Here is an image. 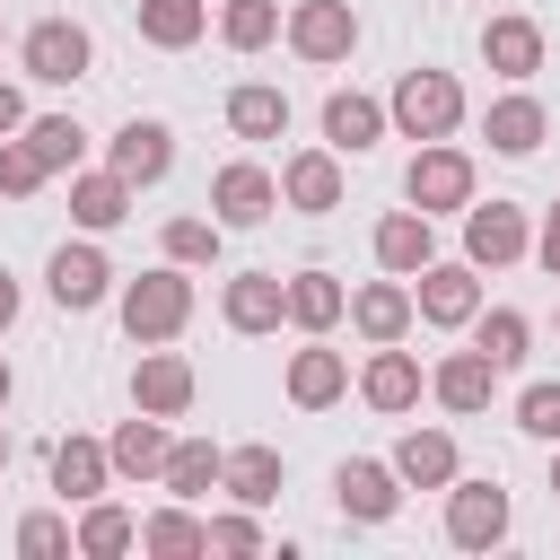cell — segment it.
I'll list each match as a JSON object with an SVG mask.
<instances>
[{
  "mask_svg": "<svg viewBox=\"0 0 560 560\" xmlns=\"http://www.w3.org/2000/svg\"><path fill=\"white\" fill-rule=\"evenodd\" d=\"M9 455H18V438H9V429H0V472H9Z\"/></svg>",
  "mask_w": 560,
  "mask_h": 560,
  "instance_id": "cell-47",
  "label": "cell"
},
{
  "mask_svg": "<svg viewBox=\"0 0 560 560\" xmlns=\"http://www.w3.org/2000/svg\"><path fill=\"white\" fill-rule=\"evenodd\" d=\"M44 280H52V306H70V315H88V306H105V289H114V262H105L96 245H61Z\"/></svg>",
  "mask_w": 560,
  "mask_h": 560,
  "instance_id": "cell-14",
  "label": "cell"
},
{
  "mask_svg": "<svg viewBox=\"0 0 560 560\" xmlns=\"http://www.w3.org/2000/svg\"><path fill=\"white\" fill-rule=\"evenodd\" d=\"M219 464H228V455H219L210 438H175V446H166V472H158V481H166L175 499H201V490H219Z\"/></svg>",
  "mask_w": 560,
  "mask_h": 560,
  "instance_id": "cell-34",
  "label": "cell"
},
{
  "mask_svg": "<svg viewBox=\"0 0 560 560\" xmlns=\"http://www.w3.org/2000/svg\"><path fill=\"white\" fill-rule=\"evenodd\" d=\"M446 542H464V551L508 542V490L499 481H446Z\"/></svg>",
  "mask_w": 560,
  "mask_h": 560,
  "instance_id": "cell-9",
  "label": "cell"
},
{
  "mask_svg": "<svg viewBox=\"0 0 560 560\" xmlns=\"http://www.w3.org/2000/svg\"><path fill=\"white\" fill-rule=\"evenodd\" d=\"M481 61H490L499 79H534V70H542V26H534V18H490V26H481Z\"/></svg>",
  "mask_w": 560,
  "mask_h": 560,
  "instance_id": "cell-20",
  "label": "cell"
},
{
  "mask_svg": "<svg viewBox=\"0 0 560 560\" xmlns=\"http://www.w3.org/2000/svg\"><path fill=\"white\" fill-rule=\"evenodd\" d=\"M359 394H368V411H411V402H420V359H411V350H394V341H376V359H368Z\"/></svg>",
  "mask_w": 560,
  "mask_h": 560,
  "instance_id": "cell-23",
  "label": "cell"
},
{
  "mask_svg": "<svg viewBox=\"0 0 560 560\" xmlns=\"http://www.w3.org/2000/svg\"><path fill=\"white\" fill-rule=\"evenodd\" d=\"M219 490H228L236 508H271V499H280V446H236V455L219 464Z\"/></svg>",
  "mask_w": 560,
  "mask_h": 560,
  "instance_id": "cell-29",
  "label": "cell"
},
{
  "mask_svg": "<svg viewBox=\"0 0 560 560\" xmlns=\"http://www.w3.org/2000/svg\"><path fill=\"white\" fill-rule=\"evenodd\" d=\"M219 35H228V52H262L280 35V0H228L219 9Z\"/></svg>",
  "mask_w": 560,
  "mask_h": 560,
  "instance_id": "cell-37",
  "label": "cell"
},
{
  "mask_svg": "<svg viewBox=\"0 0 560 560\" xmlns=\"http://www.w3.org/2000/svg\"><path fill=\"white\" fill-rule=\"evenodd\" d=\"M201 26H210V9H201V0H140V35H149L158 52L201 44Z\"/></svg>",
  "mask_w": 560,
  "mask_h": 560,
  "instance_id": "cell-35",
  "label": "cell"
},
{
  "mask_svg": "<svg viewBox=\"0 0 560 560\" xmlns=\"http://www.w3.org/2000/svg\"><path fill=\"white\" fill-rule=\"evenodd\" d=\"M131 542H140V516L114 508V499H88V516L70 525V551H88V560H114V551H131Z\"/></svg>",
  "mask_w": 560,
  "mask_h": 560,
  "instance_id": "cell-30",
  "label": "cell"
},
{
  "mask_svg": "<svg viewBox=\"0 0 560 560\" xmlns=\"http://www.w3.org/2000/svg\"><path fill=\"white\" fill-rule=\"evenodd\" d=\"M9 131H26V96L0 79V140H9Z\"/></svg>",
  "mask_w": 560,
  "mask_h": 560,
  "instance_id": "cell-44",
  "label": "cell"
},
{
  "mask_svg": "<svg viewBox=\"0 0 560 560\" xmlns=\"http://www.w3.org/2000/svg\"><path fill=\"white\" fill-rule=\"evenodd\" d=\"M394 481L402 490H446L455 481V438L446 429H402L394 438Z\"/></svg>",
  "mask_w": 560,
  "mask_h": 560,
  "instance_id": "cell-18",
  "label": "cell"
},
{
  "mask_svg": "<svg viewBox=\"0 0 560 560\" xmlns=\"http://www.w3.org/2000/svg\"><path fill=\"white\" fill-rule=\"evenodd\" d=\"M131 411H158V420L192 411V359H175V350H140V368H131Z\"/></svg>",
  "mask_w": 560,
  "mask_h": 560,
  "instance_id": "cell-11",
  "label": "cell"
},
{
  "mask_svg": "<svg viewBox=\"0 0 560 560\" xmlns=\"http://www.w3.org/2000/svg\"><path fill=\"white\" fill-rule=\"evenodd\" d=\"M219 315H228V332H280L289 324L280 315V271H236L228 298H219Z\"/></svg>",
  "mask_w": 560,
  "mask_h": 560,
  "instance_id": "cell-19",
  "label": "cell"
},
{
  "mask_svg": "<svg viewBox=\"0 0 560 560\" xmlns=\"http://www.w3.org/2000/svg\"><path fill=\"white\" fill-rule=\"evenodd\" d=\"M516 429H525V438H542V446H560V385H551V376L516 394Z\"/></svg>",
  "mask_w": 560,
  "mask_h": 560,
  "instance_id": "cell-39",
  "label": "cell"
},
{
  "mask_svg": "<svg viewBox=\"0 0 560 560\" xmlns=\"http://www.w3.org/2000/svg\"><path fill=\"white\" fill-rule=\"evenodd\" d=\"M429 394H438L446 411H481V402L499 394V368H490L481 350H455V359H438V376H429Z\"/></svg>",
  "mask_w": 560,
  "mask_h": 560,
  "instance_id": "cell-28",
  "label": "cell"
},
{
  "mask_svg": "<svg viewBox=\"0 0 560 560\" xmlns=\"http://www.w3.org/2000/svg\"><path fill=\"white\" fill-rule=\"evenodd\" d=\"M210 210H219V228H262L280 210V175L254 166V158H236V166L210 175Z\"/></svg>",
  "mask_w": 560,
  "mask_h": 560,
  "instance_id": "cell-8",
  "label": "cell"
},
{
  "mask_svg": "<svg viewBox=\"0 0 560 560\" xmlns=\"http://www.w3.org/2000/svg\"><path fill=\"white\" fill-rule=\"evenodd\" d=\"M228 131H236V140H280V131H289V96L245 79V88L228 96Z\"/></svg>",
  "mask_w": 560,
  "mask_h": 560,
  "instance_id": "cell-32",
  "label": "cell"
},
{
  "mask_svg": "<svg viewBox=\"0 0 560 560\" xmlns=\"http://www.w3.org/2000/svg\"><path fill=\"white\" fill-rule=\"evenodd\" d=\"M9 324H18V280L0 271V332H9Z\"/></svg>",
  "mask_w": 560,
  "mask_h": 560,
  "instance_id": "cell-45",
  "label": "cell"
},
{
  "mask_svg": "<svg viewBox=\"0 0 560 560\" xmlns=\"http://www.w3.org/2000/svg\"><path fill=\"white\" fill-rule=\"evenodd\" d=\"M534 262H542V271H551V280H560V210H551V219H542V236H534Z\"/></svg>",
  "mask_w": 560,
  "mask_h": 560,
  "instance_id": "cell-43",
  "label": "cell"
},
{
  "mask_svg": "<svg viewBox=\"0 0 560 560\" xmlns=\"http://www.w3.org/2000/svg\"><path fill=\"white\" fill-rule=\"evenodd\" d=\"M9 394H18V376H9V359H0V411H9Z\"/></svg>",
  "mask_w": 560,
  "mask_h": 560,
  "instance_id": "cell-46",
  "label": "cell"
},
{
  "mask_svg": "<svg viewBox=\"0 0 560 560\" xmlns=\"http://www.w3.org/2000/svg\"><path fill=\"white\" fill-rule=\"evenodd\" d=\"M376 262H385L394 280H411L420 262H438V219H429V210H385V219H376Z\"/></svg>",
  "mask_w": 560,
  "mask_h": 560,
  "instance_id": "cell-13",
  "label": "cell"
},
{
  "mask_svg": "<svg viewBox=\"0 0 560 560\" xmlns=\"http://www.w3.org/2000/svg\"><path fill=\"white\" fill-rule=\"evenodd\" d=\"M210 551H262V525H254V508H228V516H210Z\"/></svg>",
  "mask_w": 560,
  "mask_h": 560,
  "instance_id": "cell-41",
  "label": "cell"
},
{
  "mask_svg": "<svg viewBox=\"0 0 560 560\" xmlns=\"http://www.w3.org/2000/svg\"><path fill=\"white\" fill-rule=\"evenodd\" d=\"M551 499H560V455H551Z\"/></svg>",
  "mask_w": 560,
  "mask_h": 560,
  "instance_id": "cell-48",
  "label": "cell"
},
{
  "mask_svg": "<svg viewBox=\"0 0 560 560\" xmlns=\"http://www.w3.org/2000/svg\"><path fill=\"white\" fill-rule=\"evenodd\" d=\"M18 551H26V560H52V551H70V525H61V516H26V525H18Z\"/></svg>",
  "mask_w": 560,
  "mask_h": 560,
  "instance_id": "cell-42",
  "label": "cell"
},
{
  "mask_svg": "<svg viewBox=\"0 0 560 560\" xmlns=\"http://www.w3.org/2000/svg\"><path fill=\"white\" fill-rule=\"evenodd\" d=\"M341 394H350V359H341V350L315 341V350L289 359V402H298V411H324V402H341Z\"/></svg>",
  "mask_w": 560,
  "mask_h": 560,
  "instance_id": "cell-22",
  "label": "cell"
},
{
  "mask_svg": "<svg viewBox=\"0 0 560 560\" xmlns=\"http://www.w3.org/2000/svg\"><path fill=\"white\" fill-rule=\"evenodd\" d=\"M525 341H534V324L516 315V306H490V315H472V350L508 376V368H525Z\"/></svg>",
  "mask_w": 560,
  "mask_h": 560,
  "instance_id": "cell-33",
  "label": "cell"
},
{
  "mask_svg": "<svg viewBox=\"0 0 560 560\" xmlns=\"http://www.w3.org/2000/svg\"><path fill=\"white\" fill-rule=\"evenodd\" d=\"M341 306H350V289H341L332 271H289V280H280V315H289L298 332H332Z\"/></svg>",
  "mask_w": 560,
  "mask_h": 560,
  "instance_id": "cell-17",
  "label": "cell"
},
{
  "mask_svg": "<svg viewBox=\"0 0 560 560\" xmlns=\"http://www.w3.org/2000/svg\"><path fill=\"white\" fill-rule=\"evenodd\" d=\"M411 280H420V289H411V315H420V324L455 332V324L481 315V280H472V262H420Z\"/></svg>",
  "mask_w": 560,
  "mask_h": 560,
  "instance_id": "cell-7",
  "label": "cell"
},
{
  "mask_svg": "<svg viewBox=\"0 0 560 560\" xmlns=\"http://www.w3.org/2000/svg\"><path fill=\"white\" fill-rule=\"evenodd\" d=\"M105 481H114V455H105L96 438H61V446H52V490H61V499L88 508V499H105Z\"/></svg>",
  "mask_w": 560,
  "mask_h": 560,
  "instance_id": "cell-25",
  "label": "cell"
},
{
  "mask_svg": "<svg viewBox=\"0 0 560 560\" xmlns=\"http://www.w3.org/2000/svg\"><path fill=\"white\" fill-rule=\"evenodd\" d=\"M166 446H175V438H166V420H158V411H131V420H122V429L105 438V455H114V472H131V481H149V472H166Z\"/></svg>",
  "mask_w": 560,
  "mask_h": 560,
  "instance_id": "cell-24",
  "label": "cell"
},
{
  "mask_svg": "<svg viewBox=\"0 0 560 560\" xmlns=\"http://www.w3.org/2000/svg\"><path fill=\"white\" fill-rule=\"evenodd\" d=\"M332 499H341V516H359V525H385V516L402 508V481H394V464H368V455H350V464L332 472Z\"/></svg>",
  "mask_w": 560,
  "mask_h": 560,
  "instance_id": "cell-12",
  "label": "cell"
},
{
  "mask_svg": "<svg viewBox=\"0 0 560 560\" xmlns=\"http://www.w3.org/2000/svg\"><path fill=\"white\" fill-rule=\"evenodd\" d=\"M402 192H411V210H429V219H438V210H464V201H472V158L446 149V140H420Z\"/></svg>",
  "mask_w": 560,
  "mask_h": 560,
  "instance_id": "cell-5",
  "label": "cell"
},
{
  "mask_svg": "<svg viewBox=\"0 0 560 560\" xmlns=\"http://www.w3.org/2000/svg\"><path fill=\"white\" fill-rule=\"evenodd\" d=\"M341 315L359 324V341H402V332H411V289H402V280H368Z\"/></svg>",
  "mask_w": 560,
  "mask_h": 560,
  "instance_id": "cell-21",
  "label": "cell"
},
{
  "mask_svg": "<svg viewBox=\"0 0 560 560\" xmlns=\"http://www.w3.org/2000/svg\"><path fill=\"white\" fill-rule=\"evenodd\" d=\"M385 122H394L402 140H446V131L464 122V88H455V70H402Z\"/></svg>",
  "mask_w": 560,
  "mask_h": 560,
  "instance_id": "cell-2",
  "label": "cell"
},
{
  "mask_svg": "<svg viewBox=\"0 0 560 560\" xmlns=\"http://www.w3.org/2000/svg\"><path fill=\"white\" fill-rule=\"evenodd\" d=\"M525 254H534V228H525L516 201H490V210L464 201V262L472 271H499V262H525Z\"/></svg>",
  "mask_w": 560,
  "mask_h": 560,
  "instance_id": "cell-6",
  "label": "cell"
},
{
  "mask_svg": "<svg viewBox=\"0 0 560 560\" xmlns=\"http://www.w3.org/2000/svg\"><path fill=\"white\" fill-rule=\"evenodd\" d=\"M70 219L88 228V236H105V228H122L131 219V184L105 166V175H70Z\"/></svg>",
  "mask_w": 560,
  "mask_h": 560,
  "instance_id": "cell-27",
  "label": "cell"
},
{
  "mask_svg": "<svg viewBox=\"0 0 560 560\" xmlns=\"http://www.w3.org/2000/svg\"><path fill=\"white\" fill-rule=\"evenodd\" d=\"M192 324V280H184V262H158V271H140L131 289H122V332L131 341H175Z\"/></svg>",
  "mask_w": 560,
  "mask_h": 560,
  "instance_id": "cell-1",
  "label": "cell"
},
{
  "mask_svg": "<svg viewBox=\"0 0 560 560\" xmlns=\"http://www.w3.org/2000/svg\"><path fill=\"white\" fill-rule=\"evenodd\" d=\"M376 140H385V105L359 96V88H332V96H324V149L359 158V149H376Z\"/></svg>",
  "mask_w": 560,
  "mask_h": 560,
  "instance_id": "cell-15",
  "label": "cell"
},
{
  "mask_svg": "<svg viewBox=\"0 0 560 560\" xmlns=\"http://www.w3.org/2000/svg\"><path fill=\"white\" fill-rule=\"evenodd\" d=\"M280 201L289 210H341V149H298L280 166Z\"/></svg>",
  "mask_w": 560,
  "mask_h": 560,
  "instance_id": "cell-16",
  "label": "cell"
},
{
  "mask_svg": "<svg viewBox=\"0 0 560 560\" xmlns=\"http://www.w3.org/2000/svg\"><path fill=\"white\" fill-rule=\"evenodd\" d=\"M0 192H9V201L44 192V158L26 149V131H9V140H0Z\"/></svg>",
  "mask_w": 560,
  "mask_h": 560,
  "instance_id": "cell-38",
  "label": "cell"
},
{
  "mask_svg": "<svg viewBox=\"0 0 560 560\" xmlns=\"http://www.w3.org/2000/svg\"><path fill=\"white\" fill-rule=\"evenodd\" d=\"M140 551H158V560H192V551H210V516H192V499L149 508V516H140Z\"/></svg>",
  "mask_w": 560,
  "mask_h": 560,
  "instance_id": "cell-26",
  "label": "cell"
},
{
  "mask_svg": "<svg viewBox=\"0 0 560 560\" xmlns=\"http://www.w3.org/2000/svg\"><path fill=\"white\" fill-rule=\"evenodd\" d=\"M280 35H289L298 61H350V52H359V9H350V0H298V9L280 18Z\"/></svg>",
  "mask_w": 560,
  "mask_h": 560,
  "instance_id": "cell-4",
  "label": "cell"
},
{
  "mask_svg": "<svg viewBox=\"0 0 560 560\" xmlns=\"http://www.w3.org/2000/svg\"><path fill=\"white\" fill-rule=\"evenodd\" d=\"M219 254V219H166V262H210Z\"/></svg>",
  "mask_w": 560,
  "mask_h": 560,
  "instance_id": "cell-40",
  "label": "cell"
},
{
  "mask_svg": "<svg viewBox=\"0 0 560 560\" xmlns=\"http://www.w3.org/2000/svg\"><path fill=\"white\" fill-rule=\"evenodd\" d=\"M105 166H114V175H122V184L140 192V184H158V175L175 166V131H166V122H140V114H131V122H122V131L105 140Z\"/></svg>",
  "mask_w": 560,
  "mask_h": 560,
  "instance_id": "cell-10",
  "label": "cell"
},
{
  "mask_svg": "<svg viewBox=\"0 0 560 560\" xmlns=\"http://www.w3.org/2000/svg\"><path fill=\"white\" fill-rule=\"evenodd\" d=\"M542 131H551V114H542L534 96H499V105H490V149H499V158H534Z\"/></svg>",
  "mask_w": 560,
  "mask_h": 560,
  "instance_id": "cell-31",
  "label": "cell"
},
{
  "mask_svg": "<svg viewBox=\"0 0 560 560\" xmlns=\"http://www.w3.org/2000/svg\"><path fill=\"white\" fill-rule=\"evenodd\" d=\"M18 61H26V79L70 88V79H88L96 44H88V26H79V18H35V26H26V44H18Z\"/></svg>",
  "mask_w": 560,
  "mask_h": 560,
  "instance_id": "cell-3",
  "label": "cell"
},
{
  "mask_svg": "<svg viewBox=\"0 0 560 560\" xmlns=\"http://www.w3.org/2000/svg\"><path fill=\"white\" fill-rule=\"evenodd\" d=\"M26 149L44 158V175H79V149H88V131H79L70 114H35V122H26Z\"/></svg>",
  "mask_w": 560,
  "mask_h": 560,
  "instance_id": "cell-36",
  "label": "cell"
}]
</instances>
